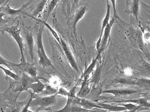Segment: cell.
Instances as JSON below:
<instances>
[{
  "mask_svg": "<svg viewBox=\"0 0 150 112\" xmlns=\"http://www.w3.org/2000/svg\"><path fill=\"white\" fill-rule=\"evenodd\" d=\"M90 111H92L86 109L77 104L73 103L72 102L69 107L68 112H90Z\"/></svg>",
  "mask_w": 150,
  "mask_h": 112,
  "instance_id": "484cf974",
  "label": "cell"
},
{
  "mask_svg": "<svg viewBox=\"0 0 150 112\" xmlns=\"http://www.w3.org/2000/svg\"><path fill=\"white\" fill-rule=\"evenodd\" d=\"M101 53L98 52V55L96 56V57L93 60L91 64L88 66V67H87L86 71L84 72V74H83V77H84V80H88V78H89V76L90 74L93 73V71L96 65V63H97V60L99 59V57Z\"/></svg>",
  "mask_w": 150,
  "mask_h": 112,
  "instance_id": "ac0fdd59",
  "label": "cell"
},
{
  "mask_svg": "<svg viewBox=\"0 0 150 112\" xmlns=\"http://www.w3.org/2000/svg\"><path fill=\"white\" fill-rule=\"evenodd\" d=\"M26 40L28 47L29 52L31 60L34 59V39L33 35L30 32H28L26 34Z\"/></svg>",
  "mask_w": 150,
  "mask_h": 112,
  "instance_id": "2e32d148",
  "label": "cell"
},
{
  "mask_svg": "<svg viewBox=\"0 0 150 112\" xmlns=\"http://www.w3.org/2000/svg\"><path fill=\"white\" fill-rule=\"evenodd\" d=\"M10 63H11V62L5 59L3 57L0 55V65L5 66H7L8 69H11L10 66H11Z\"/></svg>",
  "mask_w": 150,
  "mask_h": 112,
  "instance_id": "4316f807",
  "label": "cell"
},
{
  "mask_svg": "<svg viewBox=\"0 0 150 112\" xmlns=\"http://www.w3.org/2000/svg\"><path fill=\"white\" fill-rule=\"evenodd\" d=\"M11 66H15L23 72L27 74L32 77H37V69L35 67L34 63H30L26 60L21 61L20 64L11 62Z\"/></svg>",
  "mask_w": 150,
  "mask_h": 112,
  "instance_id": "5b68a950",
  "label": "cell"
},
{
  "mask_svg": "<svg viewBox=\"0 0 150 112\" xmlns=\"http://www.w3.org/2000/svg\"><path fill=\"white\" fill-rule=\"evenodd\" d=\"M117 104L118 105H121V106H123L126 108L127 111H130V112L138 111L139 109L142 107L141 106L136 105L134 103H130V102H127V103H123V104H120V103H118Z\"/></svg>",
  "mask_w": 150,
  "mask_h": 112,
  "instance_id": "cb8c5ba5",
  "label": "cell"
},
{
  "mask_svg": "<svg viewBox=\"0 0 150 112\" xmlns=\"http://www.w3.org/2000/svg\"><path fill=\"white\" fill-rule=\"evenodd\" d=\"M137 90L129 89H108L103 90L102 93H108L112 94L115 97H120V96H126L130 95L137 92Z\"/></svg>",
  "mask_w": 150,
  "mask_h": 112,
  "instance_id": "5bb4252c",
  "label": "cell"
},
{
  "mask_svg": "<svg viewBox=\"0 0 150 112\" xmlns=\"http://www.w3.org/2000/svg\"><path fill=\"white\" fill-rule=\"evenodd\" d=\"M105 102H111V103H134L136 105L141 106L142 107L150 108V102L147 99L145 98H141L138 99H129L118 100L111 101H106Z\"/></svg>",
  "mask_w": 150,
  "mask_h": 112,
  "instance_id": "7c38bea8",
  "label": "cell"
},
{
  "mask_svg": "<svg viewBox=\"0 0 150 112\" xmlns=\"http://www.w3.org/2000/svg\"><path fill=\"white\" fill-rule=\"evenodd\" d=\"M72 0H60L62 5V10L64 15L69 16L71 12L72 5Z\"/></svg>",
  "mask_w": 150,
  "mask_h": 112,
  "instance_id": "44dd1931",
  "label": "cell"
},
{
  "mask_svg": "<svg viewBox=\"0 0 150 112\" xmlns=\"http://www.w3.org/2000/svg\"><path fill=\"white\" fill-rule=\"evenodd\" d=\"M88 6L86 4L80 7L76 10V12L74 14L73 22V29L74 35H76V26H77V24L81 19L83 18V17L88 10Z\"/></svg>",
  "mask_w": 150,
  "mask_h": 112,
  "instance_id": "8fae6325",
  "label": "cell"
},
{
  "mask_svg": "<svg viewBox=\"0 0 150 112\" xmlns=\"http://www.w3.org/2000/svg\"><path fill=\"white\" fill-rule=\"evenodd\" d=\"M96 102L97 105L101 107L102 109H106L107 111L112 112H124L127 111V109L123 106L118 105L116 103H111L109 104L108 102Z\"/></svg>",
  "mask_w": 150,
  "mask_h": 112,
  "instance_id": "4fadbf2b",
  "label": "cell"
},
{
  "mask_svg": "<svg viewBox=\"0 0 150 112\" xmlns=\"http://www.w3.org/2000/svg\"><path fill=\"white\" fill-rule=\"evenodd\" d=\"M33 94L30 97V106H38V110L50 107L57 103V94H50L48 96L38 97L33 99Z\"/></svg>",
  "mask_w": 150,
  "mask_h": 112,
  "instance_id": "7a4b0ae2",
  "label": "cell"
},
{
  "mask_svg": "<svg viewBox=\"0 0 150 112\" xmlns=\"http://www.w3.org/2000/svg\"><path fill=\"white\" fill-rule=\"evenodd\" d=\"M110 1H111L112 6L113 7V10H114V17L115 19L118 18V19L122 20V19H121V18L118 16V15L117 14V12L116 8V0H110Z\"/></svg>",
  "mask_w": 150,
  "mask_h": 112,
  "instance_id": "f1b7e54d",
  "label": "cell"
},
{
  "mask_svg": "<svg viewBox=\"0 0 150 112\" xmlns=\"http://www.w3.org/2000/svg\"><path fill=\"white\" fill-rule=\"evenodd\" d=\"M80 0H73V6L74 7H76V6H78L79 5V2Z\"/></svg>",
  "mask_w": 150,
  "mask_h": 112,
  "instance_id": "4dcf8cb0",
  "label": "cell"
},
{
  "mask_svg": "<svg viewBox=\"0 0 150 112\" xmlns=\"http://www.w3.org/2000/svg\"><path fill=\"white\" fill-rule=\"evenodd\" d=\"M59 1V0H48L47 4H48L47 14H46V18L45 20L46 22L57 5Z\"/></svg>",
  "mask_w": 150,
  "mask_h": 112,
  "instance_id": "7402d4cb",
  "label": "cell"
},
{
  "mask_svg": "<svg viewBox=\"0 0 150 112\" xmlns=\"http://www.w3.org/2000/svg\"><path fill=\"white\" fill-rule=\"evenodd\" d=\"M115 18L113 17L112 19L110 20L109 22L106 25L103 31V34L102 37L100 45V48L98 50V52L101 53L102 52L103 50L105 47L108 44V41L109 38L110 36L111 33V29L113 24L115 23Z\"/></svg>",
  "mask_w": 150,
  "mask_h": 112,
  "instance_id": "8992f818",
  "label": "cell"
},
{
  "mask_svg": "<svg viewBox=\"0 0 150 112\" xmlns=\"http://www.w3.org/2000/svg\"><path fill=\"white\" fill-rule=\"evenodd\" d=\"M42 78L40 77H34L28 75L25 73L23 72L22 78H21L20 83L16 86L14 92H20V93L24 91H28L30 88L31 84Z\"/></svg>",
  "mask_w": 150,
  "mask_h": 112,
  "instance_id": "277c9868",
  "label": "cell"
},
{
  "mask_svg": "<svg viewBox=\"0 0 150 112\" xmlns=\"http://www.w3.org/2000/svg\"><path fill=\"white\" fill-rule=\"evenodd\" d=\"M40 21L42 22V23L45 26H46V27L48 28V29L50 32L52 36L55 38L56 40L57 41L58 43L59 44V45L60 46V36H59L57 32H56V31L53 29V28H52V27H51V26L50 25V24H49L46 21H42V20H40Z\"/></svg>",
  "mask_w": 150,
  "mask_h": 112,
  "instance_id": "d4e9b609",
  "label": "cell"
},
{
  "mask_svg": "<svg viewBox=\"0 0 150 112\" xmlns=\"http://www.w3.org/2000/svg\"><path fill=\"white\" fill-rule=\"evenodd\" d=\"M0 69L2 70V71L5 73V74L6 75V76H9V77L12 78L14 80H16V81H19L21 80V78L19 77V75L11 71V69H7V68L2 66L1 65H0Z\"/></svg>",
  "mask_w": 150,
  "mask_h": 112,
  "instance_id": "603a6c76",
  "label": "cell"
},
{
  "mask_svg": "<svg viewBox=\"0 0 150 112\" xmlns=\"http://www.w3.org/2000/svg\"><path fill=\"white\" fill-rule=\"evenodd\" d=\"M57 94H59V95H62V96H68L70 95L71 93L67 92L64 88L61 87L59 89L57 92L56 93Z\"/></svg>",
  "mask_w": 150,
  "mask_h": 112,
  "instance_id": "83f0119b",
  "label": "cell"
},
{
  "mask_svg": "<svg viewBox=\"0 0 150 112\" xmlns=\"http://www.w3.org/2000/svg\"><path fill=\"white\" fill-rule=\"evenodd\" d=\"M139 10V0H127L125 13L131 15L137 22Z\"/></svg>",
  "mask_w": 150,
  "mask_h": 112,
  "instance_id": "52a82bcc",
  "label": "cell"
},
{
  "mask_svg": "<svg viewBox=\"0 0 150 112\" xmlns=\"http://www.w3.org/2000/svg\"><path fill=\"white\" fill-rule=\"evenodd\" d=\"M106 2H107V10H106V14H105V17H104V18L103 20L102 23L100 34V37H99V38H98V40L96 42V46L97 51L99 50V48H100L103 31H104L106 25L109 22L110 20L111 5L110 4L109 0H106Z\"/></svg>",
  "mask_w": 150,
  "mask_h": 112,
  "instance_id": "30bf717a",
  "label": "cell"
},
{
  "mask_svg": "<svg viewBox=\"0 0 150 112\" xmlns=\"http://www.w3.org/2000/svg\"><path fill=\"white\" fill-rule=\"evenodd\" d=\"M30 1L27 3V4L23 5L21 8L19 9H13L11 8L9 3L7 4L6 6L2 7L1 11L6 15H20L21 14H23V10L28 6Z\"/></svg>",
  "mask_w": 150,
  "mask_h": 112,
  "instance_id": "9a60e30c",
  "label": "cell"
},
{
  "mask_svg": "<svg viewBox=\"0 0 150 112\" xmlns=\"http://www.w3.org/2000/svg\"><path fill=\"white\" fill-rule=\"evenodd\" d=\"M46 87L47 86L41 80H39L31 84L30 87L29 89H31L34 93L38 94L44 91Z\"/></svg>",
  "mask_w": 150,
  "mask_h": 112,
  "instance_id": "e0dca14e",
  "label": "cell"
},
{
  "mask_svg": "<svg viewBox=\"0 0 150 112\" xmlns=\"http://www.w3.org/2000/svg\"><path fill=\"white\" fill-rule=\"evenodd\" d=\"M1 31L2 32H6L8 33L17 43L21 52V61L26 60L24 53L23 39L21 36V29L19 28V25L17 24L14 26L5 27L3 28Z\"/></svg>",
  "mask_w": 150,
  "mask_h": 112,
  "instance_id": "3957f363",
  "label": "cell"
},
{
  "mask_svg": "<svg viewBox=\"0 0 150 112\" xmlns=\"http://www.w3.org/2000/svg\"><path fill=\"white\" fill-rule=\"evenodd\" d=\"M72 102L73 103L77 104L86 109L92 111H95V110H92L93 108L102 109L101 107L97 105L96 102L88 100L85 98L78 97L75 95L74 97Z\"/></svg>",
  "mask_w": 150,
  "mask_h": 112,
  "instance_id": "ba28073f",
  "label": "cell"
},
{
  "mask_svg": "<svg viewBox=\"0 0 150 112\" xmlns=\"http://www.w3.org/2000/svg\"><path fill=\"white\" fill-rule=\"evenodd\" d=\"M6 15V14L4 13L3 11H1V10L0 11V26L4 24L7 21H6L4 18H3V17Z\"/></svg>",
  "mask_w": 150,
  "mask_h": 112,
  "instance_id": "f546056e",
  "label": "cell"
},
{
  "mask_svg": "<svg viewBox=\"0 0 150 112\" xmlns=\"http://www.w3.org/2000/svg\"><path fill=\"white\" fill-rule=\"evenodd\" d=\"M6 1V0H0V6L4 4V3H5Z\"/></svg>",
  "mask_w": 150,
  "mask_h": 112,
  "instance_id": "1f68e13d",
  "label": "cell"
},
{
  "mask_svg": "<svg viewBox=\"0 0 150 112\" xmlns=\"http://www.w3.org/2000/svg\"><path fill=\"white\" fill-rule=\"evenodd\" d=\"M60 46L63 48V50L65 54L70 63L71 66L76 71H79V68L77 64V62L74 59L73 55L72 52L71 51L68 45L66 43L65 41L60 37Z\"/></svg>",
  "mask_w": 150,
  "mask_h": 112,
  "instance_id": "9c48e42d",
  "label": "cell"
},
{
  "mask_svg": "<svg viewBox=\"0 0 150 112\" xmlns=\"http://www.w3.org/2000/svg\"><path fill=\"white\" fill-rule=\"evenodd\" d=\"M90 91V87L88 80H84L80 89L77 94V96L81 98H85L89 93Z\"/></svg>",
  "mask_w": 150,
  "mask_h": 112,
  "instance_id": "d6986e66",
  "label": "cell"
},
{
  "mask_svg": "<svg viewBox=\"0 0 150 112\" xmlns=\"http://www.w3.org/2000/svg\"><path fill=\"white\" fill-rule=\"evenodd\" d=\"M48 0H42L37 6L36 8L35 9L33 13L31 15H29L31 18H36L39 15L42 14V12L44 10L45 8L47 5Z\"/></svg>",
  "mask_w": 150,
  "mask_h": 112,
  "instance_id": "ffe728a7",
  "label": "cell"
},
{
  "mask_svg": "<svg viewBox=\"0 0 150 112\" xmlns=\"http://www.w3.org/2000/svg\"><path fill=\"white\" fill-rule=\"evenodd\" d=\"M37 21H40L41 23L39 25L37 34L36 45L37 48V53L39 58V64L43 67H51L54 68V67L52 64V62L50 58L48 57L46 52L45 50L44 46L43 43L42 36L44 30L45 25L39 19L34 18Z\"/></svg>",
  "mask_w": 150,
  "mask_h": 112,
  "instance_id": "6da1fadb",
  "label": "cell"
}]
</instances>
